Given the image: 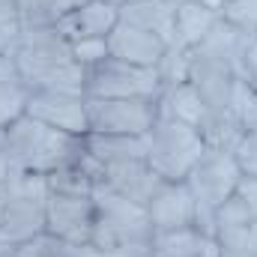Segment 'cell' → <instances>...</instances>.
I'll return each instance as SVG.
<instances>
[{
    "instance_id": "obj_16",
    "label": "cell",
    "mask_w": 257,
    "mask_h": 257,
    "mask_svg": "<svg viewBox=\"0 0 257 257\" xmlns=\"http://www.w3.org/2000/svg\"><path fill=\"white\" fill-rule=\"evenodd\" d=\"M159 114L165 117H174L180 123H189L192 128H203V123L209 120V105L200 99V93L194 90L189 81H180V84H171L162 90L159 96Z\"/></svg>"
},
{
    "instance_id": "obj_32",
    "label": "cell",
    "mask_w": 257,
    "mask_h": 257,
    "mask_svg": "<svg viewBox=\"0 0 257 257\" xmlns=\"http://www.w3.org/2000/svg\"><path fill=\"white\" fill-rule=\"evenodd\" d=\"M0 192H3V186H0Z\"/></svg>"
},
{
    "instance_id": "obj_13",
    "label": "cell",
    "mask_w": 257,
    "mask_h": 257,
    "mask_svg": "<svg viewBox=\"0 0 257 257\" xmlns=\"http://www.w3.org/2000/svg\"><path fill=\"white\" fill-rule=\"evenodd\" d=\"M147 215L153 221V230H180L194 224V194L186 180L171 183L162 180V186L147 203Z\"/></svg>"
},
{
    "instance_id": "obj_27",
    "label": "cell",
    "mask_w": 257,
    "mask_h": 257,
    "mask_svg": "<svg viewBox=\"0 0 257 257\" xmlns=\"http://www.w3.org/2000/svg\"><path fill=\"white\" fill-rule=\"evenodd\" d=\"M236 194L248 203V209H251V215L257 218V177H248V174H242L239 177V183H236Z\"/></svg>"
},
{
    "instance_id": "obj_12",
    "label": "cell",
    "mask_w": 257,
    "mask_h": 257,
    "mask_svg": "<svg viewBox=\"0 0 257 257\" xmlns=\"http://www.w3.org/2000/svg\"><path fill=\"white\" fill-rule=\"evenodd\" d=\"M105 42H108V57H117V60H126L135 66H147V69H159L168 48H171L162 36H156L138 24H128V21H117Z\"/></svg>"
},
{
    "instance_id": "obj_18",
    "label": "cell",
    "mask_w": 257,
    "mask_h": 257,
    "mask_svg": "<svg viewBox=\"0 0 257 257\" xmlns=\"http://www.w3.org/2000/svg\"><path fill=\"white\" fill-rule=\"evenodd\" d=\"M215 24H218V12L209 9V6H203L200 0H183V3H177L174 45L177 48H194V45H200Z\"/></svg>"
},
{
    "instance_id": "obj_21",
    "label": "cell",
    "mask_w": 257,
    "mask_h": 257,
    "mask_svg": "<svg viewBox=\"0 0 257 257\" xmlns=\"http://www.w3.org/2000/svg\"><path fill=\"white\" fill-rule=\"evenodd\" d=\"M6 257H84V248H75V245L63 242L60 236L42 230L39 236H33V239H27L21 245L9 248Z\"/></svg>"
},
{
    "instance_id": "obj_5",
    "label": "cell",
    "mask_w": 257,
    "mask_h": 257,
    "mask_svg": "<svg viewBox=\"0 0 257 257\" xmlns=\"http://www.w3.org/2000/svg\"><path fill=\"white\" fill-rule=\"evenodd\" d=\"M242 171L233 159V153L227 150H215L206 147L200 162L192 168V174L186 177L189 189L194 194V230L215 239V209L236 192Z\"/></svg>"
},
{
    "instance_id": "obj_6",
    "label": "cell",
    "mask_w": 257,
    "mask_h": 257,
    "mask_svg": "<svg viewBox=\"0 0 257 257\" xmlns=\"http://www.w3.org/2000/svg\"><path fill=\"white\" fill-rule=\"evenodd\" d=\"M206 150V141L189 123L159 114V120L147 132V162L150 168L171 183H180L192 174Z\"/></svg>"
},
{
    "instance_id": "obj_1",
    "label": "cell",
    "mask_w": 257,
    "mask_h": 257,
    "mask_svg": "<svg viewBox=\"0 0 257 257\" xmlns=\"http://www.w3.org/2000/svg\"><path fill=\"white\" fill-rule=\"evenodd\" d=\"M12 60L18 66L24 84L33 90H60V93H81L84 96V66L72 57V42L63 33L48 27H24Z\"/></svg>"
},
{
    "instance_id": "obj_28",
    "label": "cell",
    "mask_w": 257,
    "mask_h": 257,
    "mask_svg": "<svg viewBox=\"0 0 257 257\" xmlns=\"http://www.w3.org/2000/svg\"><path fill=\"white\" fill-rule=\"evenodd\" d=\"M21 30H24V24H0V57L12 54V48H15Z\"/></svg>"
},
{
    "instance_id": "obj_3",
    "label": "cell",
    "mask_w": 257,
    "mask_h": 257,
    "mask_svg": "<svg viewBox=\"0 0 257 257\" xmlns=\"http://www.w3.org/2000/svg\"><path fill=\"white\" fill-rule=\"evenodd\" d=\"M93 203H96V224H93V236L87 248L93 251H114V248L150 251L156 230L147 215V206L117 194L102 183H96L93 189Z\"/></svg>"
},
{
    "instance_id": "obj_20",
    "label": "cell",
    "mask_w": 257,
    "mask_h": 257,
    "mask_svg": "<svg viewBox=\"0 0 257 257\" xmlns=\"http://www.w3.org/2000/svg\"><path fill=\"white\" fill-rule=\"evenodd\" d=\"M84 147L87 153L99 162H123V159H147V135L135 138V135H84Z\"/></svg>"
},
{
    "instance_id": "obj_17",
    "label": "cell",
    "mask_w": 257,
    "mask_h": 257,
    "mask_svg": "<svg viewBox=\"0 0 257 257\" xmlns=\"http://www.w3.org/2000/svg\"><path fill=\"white\" fill-rule=\"evenodd\" d=\"M150 257H218V245L215 239L197 233L194 227L159 230L153 233Z\"/></svg>"
},
{
    "instance_id": "obj_24",
    "label": "cell",
    "mask_w": 257,
    "mask_h": 257,
    "mask_svg": "<svg viewBox=\"0 0 257 257\" xmlns=\"http://www.w3.org/2000/svg\"><path fill=\"white\" fill-rule=\"evenodd\" d=\"M236 81L248 84L257 93V33L254 36H245L242 54H239V63H236Z\"/></svg>"
},
{
    "instance_id": "obj_19",
    "label": "cell",
    "mask_w": 257,
    "mask_h": 257,
    "mask_svg": "<svg viewBox=\"0 0 257 257\" xmlns=\"http://www.w3.org/2000/svg\"><path fill=\"white\" fill-rule=\"evenodd\" d=\"M27 99H30V87L24 84L12 54L0 57V128H6L18 117H24Z\"/></svg>"
},
{
    "instance_id": "obj_4",
    "label": "cell",
    "mask_w": 257,
    "mask_h": 257,
    "mask_svg": "<svg viewBox=\"0 0 257 257\" xmlns=\"http://www.w3.org/2000/svg\"><path fill=\"white\" fill-rule=\"evenodd\" d=\"M48 180L42 174H15L0 192V257L45 230Z\"/></svg>"
},
{
    "instance_id": "obj_30",
    "label": "cell",
    "mask_w": 257,
    "mask_h": 257,
    "mask_svg": "<svg viewBox=\"0 0 257 257\" xmlns=\"http://www.w3.org/2000/svg\"><path fill=\"white\" fill-rule=\"evenodd\" d=\"M251 254L257 257V218L251 221Z\"/></svg>"
},
{
    "instance_id": "obj_2",
    "label": "cell",
    "mask_w": 257,
    "mask_h": 257,
    "mask_svg": "<svg viewBox=\"0 0 257 257\" xmlns=\"http://www.w3.org/2000/svg\"><path fill=\"white\" fill-rule=\"evenodd\" d=\"M3 144L9 150L15 174H42V177L66 165H75L87 153L81 135L51 128L27 114L3 128Z\"/></svg>"
},
{
    "instance_id": "obj_8",
    "label": "cell",
    "mask_w": 257,
    "mask_h": 257,
    "mask_svg": "<svg viewBox=\"0 0 257 257\" xmlns=\"http://www.w3.org/2000/svg\"><path fill=\"white\" fill-rule=\"evenodd\" d=\"M159 120V99H90L87 132L93 135H135L144 138Z\"/></svg>"
},
{
    "instance_id": "obj_9",
    "label": "cell",
    "mask_w": 257,
    "mask_h": 257,
    "mask_svg": "<svg viewBox=\"0 0 257 257\" xmlns=\"http://www.w3.org/2000/svg\"><path fill=\"white\" fill-rule=\"evenodd\" d=\"M189 84L200 93L209 111H227L236 84L233 63L206 45H194L189 51Z\"/></svg>"
},
{
    "instance_id": "obj_7",
    "label": "cell",
    "mask_w": 257,
    "mask_h": 257,
    "mask_svg": "<svg viewBox=\"0 0 257 257\" xmlns=\"http://www.w3.org/2000/svg\"><path fill=\"white\" fill-rule=\"evenodd\" d=\"M165 90L162 72L105 57L84 69V96L90 99H159Z\"/></svg>"
},
{
    "instance_id": "obj_25",
    "label": "cell",
    "mask_w": 257,
    "mask_h": 257,
    "mask_svg": "<svg viewBox=\"0 0 257 257\" xmlns=\"http://www.w3.org/2000/svg\"><path fill=\"white\" fill-rule=\"evenodd\" d=\"M233 159H236V165H239V171H242V174L257 177V128L242 132L239 144L233 147Z\"/></svg>"
},
{
    "instance_id": "obj_29",
    "label": "cell",
    "mask_w": 257,
    "mask_h": 257,
    "mask_svg": "<svg viewBox=\"0 0 257 257\" xmlns=\"http://www.w3.org/2000/svg\"><path fill=\"white\" fill-rule=\"evenodd\" d=\"M0 24H21L18 0H0Z\"/></svg>"
},
{
    "instance_id": "obj_15",
    "label": "cell",
    "mask_w": 257,
    "mask_h": 257,
    "mask_svg": "<svg viewBox=\"0 0 257 257\" xmlns=\"http://www.w3.org/2000/svg\"><path fill=\"white\" fill-rule=\"evenodd\" d=\"M120 21V9L108 0H87L78 9L66 12L54 24L69 42H84V39H108L114 24Z\"/></svg>"
},
{
    "instance_id": "obj_23",
    "label": "cell",
    "mask_w": 257,
    "mask_h": 257,
    "mask_svg": "<svg viewBox=\"0 0 257 257\" xmlns=\"http://www.w3.org/2000/svg\"><path fill=\"white\" fill-rule=\"evenodd\" d=\"M254 215L248 209V203L233 192L218 209H215V227H230V224H251Z\"/></svg>"
},
{
    "instance_id": "obj_10",
    "label": "cell",
    "mask_w": 257,
    "mask_h": 257,
    "mask_svg": "<svg viewBox=\"0 0 257 257\" xmlns=\"http://www.w3.org/2000/svg\"><path fill=\"white\" fill-rule=\"evenodd\" d=\"M96 224V203L93 194H60L48 192L45 203V230L60 236L75 248H87Z\"/></svg>"
},
{
    "instance_id": "obj_14",
    "label": "cell",
    "mask_w": 257,
    "mask_h": 257,
    "mask_svg": "<svg viewBox=\"0 0 257 257\" xmlns=\"http://www.w3.org/2000/svg\"><path fill=\"white\" fill-rule=\"evenodd\" d=\"M102 186L114 189L128 200L147 206L156 189L162 186V177L150 168L147 159H123V162H108L102 165Z\"/></svg>"
},
{
    "instance_id": "obj_26",
    "label": "cell",
    "mask_w": 257,
    "mask_h": 257,
    "mask_svg": "<svg viewBox=\"0 0 257 257\" xmlns=\"http://www.w3.org/2000/svg\"><path fill=\"white\" fill-rule=\"evenodd\" d=\"M72 57L87 69V66H93V63H99V60H105V57H108V42H105V39H84V42H72Z\"/></svg>"
},
{
    "instance_id": "obj_11",
    "label": "cell",
    "mask_w": 257,
    "mask_h": 257,
    "mask_svg": "<svg viewBox=\"0 0 257 257\" xmlns=\"http://www.w3.org/2000/svg\"><path fill=\"white\" fill-rule=\"evenodd\" d=\"M27 117L69 135H87V96L60 90H33L27 99Z\"/></svg>"
},
{
    "instance_id": "obj_22",
    "label": "cell",
    "mask_w": 257,
    "mask_h": 257,
    "mask_svg": "<svg viewBox=\"0 0 257 257\" xmlns=\"http://www.w3.org/2000/svg\"><path fill=\"white\" fill-rule=\"evenodd\" d=\"M218 18L245 36L257 33V0H221Z\"/></svg>"
},
{
    "instance_id": "obj_31",
    "label": "cell",
    "mask_w": 257,
    "mask_h": 257,
    "mask_svg": "<svg viewBox=\"0 0 257 257\" xmlns=\"http://www.w3.org/2000/svg\"><path fill=\"white\" fill-rule=\"evenodd\" d=\"M108 3H114V6L120 9V6H126V3H132V0H108Z\"/></svg>"
},
{
    "instance_id": "obj_33",
    "label": "cell",
    "mask_w": 257,
    "mask_h": 257,
    "mask_svg": "<svg viewBox=\"0 0 257 257\" xmlns=\"http://www.w3.org/2000/svg\"><path fill=\"white\" fill-rule=\"evenodd\" d=\"M144 257H150V254H144Z\"/></svg>"
}]
</instances>
